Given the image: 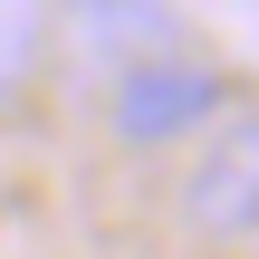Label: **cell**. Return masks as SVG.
I'll return each instance as SVG.
<instances>
[{"mask_svg": "<svg viewBox=\"0 0 259 259\" xmlns=\"http://www.w3.org/2000/svg\"><path fill=\"white\" fill-rule=\"evenodd\" d=\"M221 106H231V77L211 58H192V48H173V58H144V67H125L106 87V135L135 144V154H163V144L202 135Z\"/></svg>", "mask_w": 259, "mask_h": 259, "instance_id": "cell-1", "label": "cell"}, {"mask_svg": "<svg viewBox=\"0 0 259 259\" xmlns=\"http://www.w3.org/2000/svg\"><path fill=\"white\" fill-rule=\"evenodd\" d=\"M183 221H192L202 240H259V106L231 115V125L211 135V154L192 163Z\"/></svg>", "mask_w": 259, "mask_h": 259, "instance_id": "cell-2", "label": "cell"}, {"mask_svg": "<svg viewBox=\"0 0 259 259\" xmlns=\"http://www.w3.org/2000/svg\"><path fill=\"white\" fill-rule=\"evenodd\" d=\"M58 48H77L87 67H106V87L144 58H173L183 48V19L173 10H135V0H96V10H67L58 19Z\"/></svg>", "mask_w": 259, "mask_h": 259, "instance_id": "cell-3", "label": "cell"}, {"mask_svg": "<svg viewBox=\"0 0 259 259\" xmlns=\"http://www.w3.org/2000/svg\"><path fill=\"white\" fill-rule=\"evenodd\" d=\"M48 48H58V10H38V0H0V115L29 96V77L48 67Z\"/></svg>", "mask_w": 259, "mask_h": 259, "instance_id": "cell-4", "label": "cell"}]
</instances>
